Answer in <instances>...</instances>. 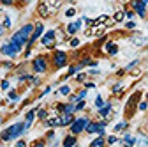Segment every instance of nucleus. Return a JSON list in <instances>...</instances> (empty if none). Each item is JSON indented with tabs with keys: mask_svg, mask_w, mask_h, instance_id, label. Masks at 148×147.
Segmentation results:
<instances>
[{
	"mask_svg": "<svg viewBox=\"0 0 148 147\" xmlns=\"http://www.w3.org/2000/svg\"><path fill=\"white\" fill-rule=\"evenodd\" d=\"M27 130H25V122H16L12 126H9L5 131H2V135H0V140H4V142H9L12 138H18L20 135H23Z\"/></svg>",
	"mask_w": 148,
	"mask_h": 147,
	"instance_id": "f257e3e1",
	"label": "nucleus"
},
{
	"mask_svg": "<svg viewBox=\"0 0 148 147\" xmlns=\"http://www.w3.org/2000/svg\"><path fill=\"white\" fill-rule=\"evenodd\" d=\"M88 122H90V119L88 117H79V119H74V122L71 124V135H79L81 131H85L86 130V126H88Z\"/></svg>",
	"mask_w": 148,
	"mask_h": 147,
	"instance_id": "f03ea898",
	"label": "nucleus"
},
{
	"mask_svg": "<svg viewBox=\"0 0 148 147\" xmlns=\"http://www.w3.org/2000/svg\"><path fill=\"white\" fill-rule=\"evenodd\" d=\"M32 67L35 73H39V75H42V73L48 71V59L44 57V55H39V57H35L32 60Z\"/></svg>",
	"mask_w": 148,
	"mask_h": 147,
	"instance_id": "7ed1b4c3",
	"label": "nucleus"
},
{
	"mask_svg": "<svg viewBox=\"0 0 148 147\" xmlns=\"http://www.w3.org/2000/svg\"><path fill=\"white\" fill-rule=\"evenodd\" d=\"M23 48H20V46H16V44H12V43H5V44H2V48H0V53L2 55H5V57H11V59H14L18 53H20Z\"/></svg>",
	"mask_w": 148,
	"mask_h": 147,
	"instance_id": "20e7f679",
	"label": "nucleus"
},
{
	"mask_svg": "<svg viewBox=\"0 0 148 147\" xmlns=\"http://www.w3.org/2000/svg\"><path fill=\"white\" fill-rule=\"evenodd\" d=\"M67 60H69V57H67V53L65 51H55L53 53V66L57 67V69H60V67H64V66H67Z\"/></svg>",
	"mask_w": 148,
	"mask_h": 147,
	"instance_id": "39448f33",
	"label": "nucleus"
},
{
	"mask_svg": "<svg viewBox=\"0 0 148 147\" xmlns=\"http://www.w3.org/2000/svg\"><path fill=\"white\" fill-rule=\"evenodd\" d=\"M139 98H141V92H134L131 98H129V101H127V105H125V112H127V115H129V117L132 115V112H134V108H136V105H138Z\"/></svg>",
	"mask_w": 148,
	"mask_h": 147,
	"instance_id": "423d86ee",
	"label": "nucleus"
},
{
	"mask_svg": "<svg viewBox=\"0 0 148 147\" xmlns=\"http://www.w3.org/2000/svg\"><path fill=\"white\" fill-rule=\"evenodd\" d=\"M42 34H44V25H42V23H37V25H35V28H34L32 37L28 39V44H27V46H28V50L34 46V43H35L37 39H39V37H42Z\"/></svg>",
	"mask_w": 148,
	"mask_h": 147,
	"instance_id": "0eeeda50",
	"label": "nucleus"
},
{
	"mask_svg": "<svg viewBox=\"0 0 148 147\" xmlns=\"http://www.w3.org/2000/svg\"><path fill=\"white\" fill-rule=\"evenodd\" d=\"M55 37H57V32H55V30H48L42 37H41V43H42L46 48H51L53 43H55Z\"/></svg>",
	"mask_w": 148,
	"mask_h": 147,
	"instance_id": "6e6552de",
	"label": "nucleus"
},
{
	"mask_svg": "<svg viewBox=\"0 0 148 147\" xmlns=\"http://www.w3.org/2000/svg\"><path fill=\"white\" fill-rule=\"evenodd\" d=\"M131 6H132V9L136 11V14H139L141 18L146 16V0H139V2L136 0V2H132Z\"/></svg>",
	"mask_w": 148,
	"mask_h": 147,
	"instance_id": "1a4fd4ad",
	"label": "nucleus"
},
{
	"mask_svg": "<svg viewBox=\"0 0 148 147\" xmlns=\"http://www.w3.org/2000/svg\"><path fill=\"white\" fill-rule=\"evenodd\" d=\"M34 28H35V25L27 23V25H23V27L20 28V32H21V35H23L25 39H30V37H32V34H34Z\"/></svg>",
	"mask_w": 148,
	"mask_h": 147,
	"instance_id": "9d476101",
	"label": "nucleus"
},
{
	"mask_svg": "<svg viewBox=\"0 0 148 147\" xmlns=\"http://www.w3.org/2000/svg\"><path fill=\"white\" fill-rule=\"evenodd\" d=\"M81 25H83V21H81V20L74 21V23H69V25H67V34H69V35H74V34H76V32L81 28Z\"/></svg>",
	"mask_w": 148,
	"mask_h": 147,
	"instance_id": "9b49d317",
	"label": "nucleus"
},
{
	"mask_svg": "<svg viewBox=\"0 0 148 147\" xmlns=\"http://www.w3.org/2000/svg\"><path fill=\"white\" fill-rule=\"evenodd\" d=\"M72 122H74L72 114H62L60 115V126H71Z\"/></svg>",
	"mask_w": 148,
	"mask_h": 147,
	"instance_id": "f8f14e48",
	"label": "nucleus"
},
{
	"mask_svg": "<svg viewBox=\"0 0 148 147\" xmlns=\"http://www.w3.org/2000/svg\"><path fill=\"white\" fill-rule=\"evenodd\" d=\"M76 142H78V140H76V137H74V135H67L62 144H64V147H74V145H78Z\"/></svg>",
	"mask_w": 148,
	"mask_h": 147,
	"instance_id": "ddd939ff",
	"label": "nucleus"
},
{
	"mask_svg": "<svg viewBox=\"0 0 148 147\" xmlns=\"http://www.w3.org/2000/svg\"><path fill=\"white\" fill-rule=\"evenodd\" d=\"M37 11H39V14L42 16V18H48L51 12H49V9H48V6H46V2H42V4H39V7H37Z\"/></svg>",
	"mask_w": 148,
	"mask_h": 147,
	"instance_id": "4468645a",
	"label": "nucleus"
},
{
	"mask_svg": "<svg viewBox=\"0 0 148 147\" xmlns=\"http://www.w3.org/2000/svg\"><path fill=\"white\" fill-rule=\"evenodd\" d=\"M106 51H108L109 55H116V53H118V46H116L115 43L108 41V43H106Z\"/></svg>",
	"mask_w": 148,
	"mask_h": 147,
	"instance_id": "2eb2a0df",
	"label": "nucleus"
},
{
	"mask_svg": "<svg viewBox=\"0 0 148 147\" xmlns=\"http://www.w3.org/2000/svg\"><path fill=\"white\" fill-rule=\"evenodd\" d=\"M97 130H99V124H97V122H92V121H90L85 131H86V133H97Z\"/></svg>",
	"mask_w": 148,
	"mask_h": 147,
	"instance_id": "dca6fc26",
	"label": "nucleus"
},
{
	"mask_svg": "<svg viewBox=\"0 0 148 147\" xmlns=\"http://www.w3.org/2000/svg\"><path fill=\"white\" fill-rule=\"evenodd\" d=\"M109 112H111V103L104 105V106L99 110V115H101V117H108V115H109Z\"/></svg>",
	"mask_w": 148,
	"mask_h": 147,
	"instance_id": "f3484780",
	"label": "nucleus"
},
{
	"mask_svg": "<svg viewBox=\"0 0 148 147\" xmlns=\"http://www.w3.org/2000/svg\"><path fill=\"white\" fill-rule=\"evenodd\" d=\"M122 144H123L125 147H131V145H134V144H136V138H132L131 135H125V137H123V140H122Z\"/></svg>",
	"mask_w": 148,
	"mask_h": 147,
	"instance_id": "a211bd4d",
	"label": "nucleus"
},
{
	"mask_svg": "<svg viewBox=\"0 0 148 147\" xmlns=\"http://www.w3.org/2000/svg\"><path fill=\"white\" fill-rule=\"evenodd\" d=\"M136 144H138L139 147H148V138H146L145 135H139V137L136 138Z\"/></svg>",
	"mask_w": 148,
	"mask_h": 147,
	"instance_id": "6ab92c4d",
	"label": "nucleus"
},
{
	"mask_svg": "<svg viewBox=\"0 0 148 147\" xmlns=\"http://www.w3.org/2000/svg\"><path fill=\"white\" fill-rule=\"evenodd\" d=\"M104 144H106V140H104L102 137H97L94 142L90 144V147H104Z\"/></svg>",
	"mask_w": 148,
	"mask_h": 147,
	"instance_id": "aec40b11",
	"label": "nucleus"
},
{
	"mask_svg": "<svg viewBox=\"0 0 148 147\" xmlns=\"http://www.w3.org/2000/svg\"><path fill=\"white\" fill-rule=\"evenodd\" d=\"M79 69H81L79 66H72V67H69V71H67L65 78H69V76H72V75H76V71H79Z\"/></svg>",
	"mask_w": 148,
	"mask_h": 147,
	"instance_id": "412c9836",
	"label": "nucleus"
},
{
	"mask_svg": "<svg viewBox=\"0 0 148 147\" xmlns=\"http://www.w3.org/2000/svg\"><path fill=\"white\" fill-rule=\"evenodd\" d=\"M35 114H37V117H39L41 121H44V119L48 117V112H46V110H44V108H41V110H37V112H35Z\"/></svg>",
	"mask_w": 148,
	"mask_h": 147,
	"instance_id": "4be33fe9",
	"label": "nucleus"
},
{
	"mask_svg": "<svg viewBox=\"0 0 148 147\" xmlns=\"http://www.w3.org/2000/svg\"><path fill=\"white\" fill-rule=\"evenodd\" d=\"M58 92H60L62 96H67V94H71V87H69V85H62Z\"/></svg>",
	"mask_w": 148,
	"mask_h": 147,
	"instance_id": "5701e85b",
	"label": "nucleus"
},
{
	"mask_svg": "<svg viewBox=\"0 0 148 147\" xmlns=\"http://www.w3.org/2000/svg\"><path fill=\"white\" fill-rule=\"evenodd\" d=\"M123 18H125V12H123V11H118V12L115 14V18H113V21H122Z\"/></svg>",
	"mask_w": 148,
	"mask_h": 147,
	"instance_id": "b1692460",
	"label": "nucleus"
},
{
	"mask_svg": "<svg viewBox=\"0 0 148 147\" xmlns=\"http://www.w3.org/2000/svg\"><path fill=\"white\" fill-rule=\"evenodd\" d=\"M125 128H127V122H118L115 126V131H122V130H125Z\"/></svg>",
	"mask_w": 148,
	"mask_h": 147,
	"instance_id": "393cba45",
	"label": "nucleus"
},
{
	"mask_svg": "<svg viewBox=\"0 0 148 147\" xmlns=\"http://www.w3.org/2000/svg\"><path fill=\"white\" fill-rule=\"evenodd\" d=\"M95 106H97L99 110L104 106V101H102V98H101V96H97V98H95Z\"/></svg>",
	"mask_w": 148,
	"mask_h": 147,
	"instance_id": "a878e982",
	"label": "nucleus"
},
{
	"mask_svg": "<svg viewBox=\"0 0 148 147\" xmlns=\"http://www.w3.org/2000/svg\"><path fill=\"white\" fill-rule=\"evenodd\" d=\"M74 14H76V9H72V7H71V9H67V11H65V16H67V18H72V16H74Z\"/></svg>",
	"mask_w": 148,
	"mask_h": 147,
	"instance_id": "bb28decb",
	"label": "nucleus"
},
{
	"mask_svg": "<svg viewBox=\"0 0 148 147\" xmlns=\"http://www.w3.org/2000/svg\"><path fill=\"white\" fill-rule=\"evenodd\" d=\"M85 98H86V89H83L81 92L78 94V99H79V101H85Z\"/></svg>",
	"mask_w": 148,
	"mask_h": 147,
	"instance_id": "cd10ccee",
	"label": "nucleus"
},
{
	"mask_svg": "<svg viewBox=\"0 0 148 147\" xmlns=\"http://www.w3.org/2000/svg\"><path fill=\"white\" fill-rule=\"evenodd\" d=\"M138 108H139V110H141V112H145V110H146V108H148V103H146V101H141V103H139V105H138Z\"/></svg>",
	"mask_w": 148,
	"mask_h": 147,
	"instance_id": "c85d7f7f",
	"label": "nucleus"
},
{
	"mask_svg": "<svg viewBox=\"0 0 148 147\" xmlns=\"http://www.w3.org/2000/svg\"><path fill=\"white\" fill-rule=\"evenodd\" d=\"M71 46H72V48H78V46H79V39H78V37L71 39Z\"/></svg>",
	"mask_w": 148,
	"mask_h": 147,
	"instance_id": "c756f323",
	"label": "nucleus"
},
{
	"mask_svg": "<svg viewBox=\"0 0 148 147\" xmlns=\"http://www.w3.org/2000/svg\"><path fill=\"white\" fill-rule=\"evenodd\" d=\"M4 28H11V18L5 16V20H4Z\"/></svg>",
	"mask_w": 148,
	"mask_h": 147,
	"instance_id": "7c9ffc66",
	"label": "nucleus"
},
{
	"mask_svg": "<svg viewBox=\"0 0 148 147\" xmlns=\"http://www.w3.org/2000/svg\"><path fill=\"white\" fill-rule=\"evenodd\" d=\"M109 145H113V144H116V137H113V135H111V137H108V140H106Z\"/></svg>",
	"mask_w": 148,
	"mask_h": 147,
	"instance_id": "2f4dec72",
	"label": "nucleus"
},
{
	"mask_svg": "<svg viewBox=\"0 0 148 147\" xmlns=\"http://www.w3.org/2000/svg\"><path fill=\"white\" fill-rule=\"evenodd\" d=\"M9 99H11V101H16V99H18V94L14 92V90H11V92H9Z\"/></svg>",
	"mask_w": 148,
	"mask_h": 147,
	"instance_id": "473e14b6",
	"label": "nucleus"
},
{
	"mask_svg": "<svg viewBox=\"0 0 148 147\" xmlns=\"http://www.w3.org/2000/svg\"><path fill=\"white\" fill-rule=\"evenodd\" d=\"M120 90H122V83H116V85L113 87V92H115V94H118Z\"/></svg>",
	"mask_w": 148,
	"mask_h": 147,
	"instance_id": "72a5a7b5",
	"label": "nucleus"
},
{
	"mask_svg": "<svg viewBox=\"0 0 148 147\" xmlns=\"http://www.w3.org/2000/svg\"><path fill=\"white\" fill-rule=\"evenodd\" d=\"M138 62H139V60H132V62H131V64H129V66H127V67H125L123 71H129V69H132V67H134V66H136Z\"/></svg>",
	"mask_w": 148,
	"mask_h": 147,
	"instance_id": "f704fd0d",
	"label": "nucleus"
},
{
	"mask_svg": "<svg viewBox=\"0 0 148 147\" xmlns=\"http://www.w3.org/2000/svg\"><path fill=\"white\" fill-rule=\"evenodd\" d=\"M0 87H2L4 90H7V89H9V80H4L2 83H0Z\"/></svg>",
	"mask_w": 148,
	"mask_h": 147,
	"instance_id": "c9c22d12",
	"label": "nucleus"
},
{
	"mask_svg": "<svg viewBox=\"0 0 148 147\" xmlns=\"http://www.w3.org/2000/svg\"><path fill=\"white\" fill-rule=\"evenodd\" d=\"M85 108V101H78V105H76V110H83Z\"/></svg>",
	"mask_w": 148,
	"mask_h": 147,
	"instance_id": "e433bc0d",
	"label": "nucleus"
},
{
	"mask_svg": "<svg viewBox=\"0 0 148 147\" xmlns=\"http://www.w3.org/2000/svg\"><path fill=\"white\" fill-rule=\"evenodd\" d=\"M125 16H127V18H134L136 12H134V11H125Z\"/></svg>",
	"mask_w": 148,
	"mask_h": 147,
	"instance_id": "4c0bfd02",
	"label": "nucleus"
},
{
	"mask_svg": "<svg viewBox=\"0 0 148 147\" xmlns=\"http://www.w3.org/2000/svg\"><path fill=\"white\" fill-rule=\"evenodd\" d=\"M85 78H86V75H85V73H81V75H78V76H76V80H78V82H83Z\"/></svg>",
	"mask_w": 148,
	"mask_h": 147,
	"instance_id": "58836bf2",
	"label": "nucleus"
},
{
	"mask_svg": "<svg viewBox=\"0 0 148 147\" xmlns=\"http://www.w3.org/2000/svg\"><path fill=\"white\" fill-rule=\"evenodd\" d=\"M16 147H27V142L25 140H20V142L16 144Z\"/></svg>",
	"mask_w": 148,
	"mask_h": 147,
	"instance_id": "ea45409f",
	"label": "nucleus"
},
{
	"mask_svg": "<svg viewBox=\"0 0 148 147\" xmlns=\"http://www.w3.org/2000/svg\"><path fill=\"white\" fill-rule=\"evenodd\" d=\"M85 87H86V89H94V87H95V83H92V82H86V83H85Z\"/></svg>",
	"mask_w": 148,
	"mask_h": 147,
	"instance_id": "a19ab883",
	"label": "nucleus"
},
{
	"mask_svg": "<svg viewBox=\"0 0 148 147\" xmlns=\"http://www.w3.org/2000/svg\"><path fill=\"white\" fill-rule=\"evenodd\" d=\"M34 147H44V142H42V140H39V142H35V144H34Z\"/></svg>",
	"mask_w": 148,
	"mask_h": 147,
	"instance_id": "79ce46f5",
	"label": "nucleus"
},
{
	"mask_svg": "<svg viewBox=\"0 0 148 147\" xmlns=\"http://www.w3.org/2000/svg\"><path fill=\"white\" fill-rule=\"evenodd\" d=\"M125 27H127V28H134V27H136V23H134V21H129Z\"/></svg>",
	"mask_w": 148,
	"mask_h": 147,
	"instance_id": "37998d69",
	"label": "nucleus"
},
{
	"mask_svg": "<svg viewBox=\"0 0 148 147\" xmlns=\"http://www.w3.org/2000/svg\"><path fill=\"white\" fill-rule=\"evenodd\" d=\"M4 30H5V28H4V25H0V37L4 35Z\"/></svg>",
	"mask_w": 148,
	"mask_h": 147,
	"instance_id": "c03bdc74",
	"label": "nucleus"
},
{
	"mask_svg": "<svg viewBox=\"0 0 148 147\" xmlns=\"http://www.w3.org/2000/svg\"><path fill=\"white\" fill-rule=\"evenodd\" d=\"M53 137H55V131H49V133H48V138H49V140H51V138H53Z\"/></svg>",
	"mask_w": 148,
	"mask_h": 147,
	"instance_id": "a18cd8bd",
	"label": "nucleus"
},
{
	"mask_svg": "<svg viewBox=\"0 0 148 147\" xmlns=\"http://www.w3.org/2000/svg\"><path fill=\"white\" fill-rule=\"evenodd\" d=\"M2 121H4V117H2V115H0V124H2Z\"/></svg>",
	"mask_w": 148,
	"mask_h": 147,
	"instance_id": "49530a36",
	"label": "nucleus"
},
{
	"mask_svg": "<svg viewBox=\"0 0 148 147\" xmlns=\"http://www.w3.org/2000/svg\"><path fill=\"white\" fill-rule=\"evenodd\" d=\"M146 9H148V2H146Z\"/></svg>",
	"mask_w": 148,
	"mask_h": 147,
	"instance_id": "de8ad7c7",
	"label": "nucleus"
},
{
	"mask_svg": "<svg viewBox=\"0 0 148 147\" xmlns=\"http://www.w3.org/2000/svg\"><path fill=\"white\" fill-rule=\"evenodd\" d=\"M146 98H148V92H146Z\"/></svg>",
	"mask_w": 148,
	"mask_h": 147,
	"instance_id": "09e8293b",
	"label": "nucleus"
},
{
	"mask_svg": "<svg viewBox=\"0 0 148 147\" xmlns=\"http://www.w3.org/2000/svg\"><path fill=\"white\" fill-rule=\"evenodd\" d=\"M74 147H78V145H74Z\"/></svg>",
	"mask_w": 148,
	"mask_h": 147,
	"instance_id": "8fccbe9b",
	"label": "nucleus"
}]
</instances>
